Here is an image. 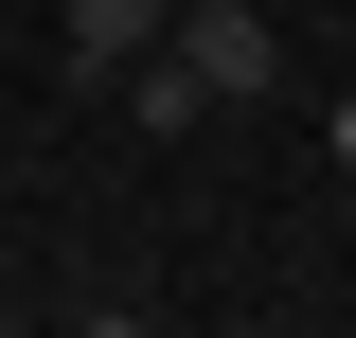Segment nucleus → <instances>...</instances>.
I'll return each mask as SVG.
<instances>
[{
	"label": "nucleus",
	"mask_w": 356,
	"mask_h": 338,
	"mask_svg": "<svg viewBox=\"0 0 356 338\" xmlns=\"http://www.w3.org/2000/svg\"><path fill=\"white\" fill-rule=\"evenodd\" d=\"M321 143H339V161H356V107H339V125H321Z\"/></svg>",
	"instance_id": "obj_4"
},
{
	"label": "nucleus",
	"mask_w": 356,
	"mask_h": 338,
	"mask_svg": "<svg viewBox=\"0 0 356 338\" xmlns=\"http://www.w3.org/2000/svg\"><path fill=\"white\" fill-rule=\"evenodd\" d=\"M107 89H125V125H143V143H196V125H214V89H196V54H178V36H143Z\"/></svg>",
	"instance_id": "obj_2"
},
{
	"label": "nucleus",
	"mask_w": 356,
	"mask_h": 338,
	"mask_svg": "<svg viewBox=\"0 0 356 338\" xmlns=\"http://www.w3.org/2000/svg\"><path fill=\"white\" fill-rule=\"evenodd\" d=\"M161 18H178V0H72V72H89V89H107V72H125V54H143V36H161Z\"/></svg>",
	"instance_id": "obj_3"
},
{
	"label": "nucleus",
	"mask_w": 356,
	"mask_h": 338,
	"mask_svg": "<svg viewBox=\"0 0 356 338\" xmlns=\"http://www.w3.org/2000/svg\"><path fill=\"white\" fill-rule=\"evenodd\" d=\"M161 36L196 54V89H214V107H267V89H285V18H267V0H178Z\"/></svg>",
	"instance_id": "obj_1"
}]
</instances>
